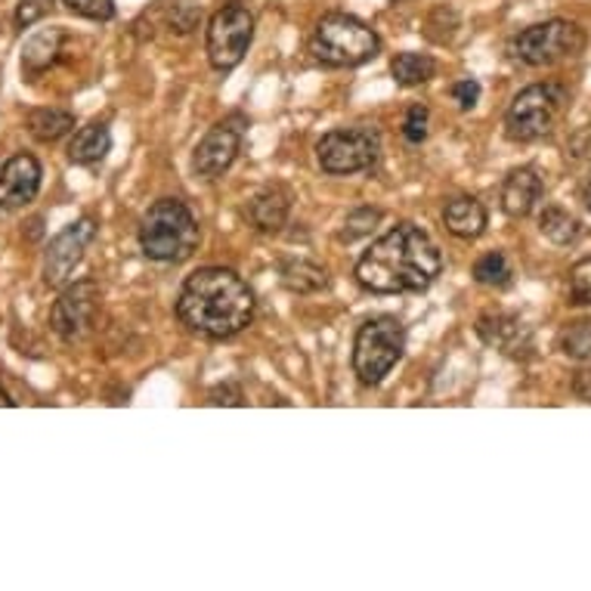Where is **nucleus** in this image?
<instances>
[{"label":"nucleus","mask_w":591,"mask_h":591,"mask_svg":"<svg viewBox=\"0 0 591 591\" xmlns=\"http://www.w3.org/2000/svg\"><path fill=\"white\" fill-rule=\"evenodd\" d=\"M443 258L425 229L400 224L384 232L356 263L360 286L375 294H403L425 291L440 276Z\"/></svg>","instance_id":"f257e3e1"},{"label":"nucleus","mask_w":591,"mask_h":591,"mask_svg":"<svg viewBox=\"0 0 591 591\" xmlns=\"http://www.w3.org/2000/svg\"><path fill=\"white\" fill-rule=\"evenodd\" d=\"M177 313L189 332L224 341L248 329L255 319V291L232 270L205 267L183 282Z\"/></svg>","instance_id":"f03ea898"},{"label":"nucleus","mask_w":591,"mask_h":591,"mask_svg":"<svg viewBox=\"0 0 591 591\" xmlns=\"http://www.w3.org/2000/svg\"><path fill=\"white\" fill-rule=\"evenodd\" d=\"M139 248L158 263H180L196 255L198 224L180 198H162L146 211L139 220Z\"/></svg>","instance_id":"7ed1b4c3"},{"label":"nucleus","mask_w":591,"mask_h":591,"mask_svg":"<svg viewBox=\"0 0 591 591\" xmlns=\"http://www.w3.org/2000/svg\"><path fill=\"white\" fill-rule=\"evenodd\" d=\"M381 41L375 31L356 15L329 13L319 19L317 34H313V53L319 60L338 65V69H353L363 62L375 60Z\"/></svg>","instance_id":"20e7f679"},{"label":"nucleus","mask_w":591,"mask_h":591,"mask_svg":"<svg viewBox=\"0 0 591 591\" xmlns=\"http://www.w3.org/2000/svg\"><path fill=\"white\" fill-rule=\"evenodd\" d=\"M406 350V332L396 317H375L365 322L353 341V372L356 379L375 387L391 375Z\"/></svg>","instance_id":"39448f33"},{"label":"nucleus","mask_w":591,"mask_h":591,"mask_svg":"<svg viewBox=\"0 0 591 591\" xmlns=\"http://www.w3.org/2000/svg\"><path fill=\"white\" fill-rule=\"evenodd\" d=\"M563 108H567V91L561 84H532L517 93L508 108V118H505L508 137L520 143L548 137L563 115Z\"/></svg>","instance_id":"423d86ee"},{"label":"nucleus","mask_w":591,"mask_h":591,"mask_svg":"<svg viewBox=\"0 0 591 591\" xmlns=\"http://www.w3.org/2000/svg\"><path fill=\"white\" fill-rule=\"evenodd\" d=\"M585 46V34L577 22L548 19L542 25L520 31L515 38V56L527 65H554V62L577 56Z\"/></svg>","instance_id":"0eeeda50"},{"label":"nucleus","mask_w":591,"mask_h":591,"mask_svg":"<svg viewBox=\"0 0 591 591\" xmlns=\"http://www.w3.org/2000/svg\"><path fill=\"white\" fill-rule=\"evenodd\" d=\"M381 139L369 127H341L319 139L317 158L325 174H360L379 162Z\"/></svg>","instance_id":"6e6552de"},{"label":"nucleus","mask_w":591,"mask_h":591,"mask_svg":"<svg viewBox=\"0 0 591 591\" xmlns=\"http://www.w3.org/2000/svg\"><path fill=\"white\" fill-rule=\"evenodd\" d=\"M255 38V15L242 3H227L211 15L208 25V60L217 72H229L245 60Z\"/></svg>","instance_id":"1a4fd4ad"},{"label":"nucleus","mask_w":591,"mask_h":591,"mask_svg":"<svg viewBox=\"0 0 591 591\" xmlns=\"http://www.w3.org/2000/svg\"><path fill=\"white\" fill-rule=\"evenodd\" d=\"M100 301H103V291L93 279H81L72 289L62 291V298L53 303V313H50V325L53 332L60 334L62 341H81L93 332V322L100 313Z\"/></svg>","instance_id":"9d476101"},{"label":"nucleus","mask_w":591,"mask_h":591,"mask_svg":"<svg viewBox=\"0 0 591 591\" xmlns=\"http://www.w3.org/2000/svg\"><path fill=\"white\" fill-rule=\"evenodd\" d=\"M96 239V227H93L91 217H81L75 224L62 229L53 242L46 245L44 255V282L46 286H62L77 263L84 260L87 245Z\"/></svg>","instance_id":"9b49d317"},{"label":"nucleus","mask_w":591,"mask_h":591,"mask_svg":"<svg viewBox=\"0 0 591 591\" xmlns=\"http://www.w3.org/2000/svg\"><path fill=\"white\" fill-rule=\"evenodd\" d=\"M239 146H242V131L232 127L229 122L214 124L211 131L205 134V139L198 143L196 155H193V170L198 177H220L239 155Z\"/></svg>","instance_id":"f8f14e48"},{"label":"nucleus","mask_w":591,"mask_h":591,"mask_svg":"<svg viewBox=\"0 0 591 591\" xmlns=\"http://www.w3.org/2000/svg\"><path fill=\"white\" fill-rule=\"evenodd\" d=\"M41 189V165L31 155H13L0 167V211H15L29 205Z\"/></svg>","instance_id":"ddd939ff"},{"label":"nucleus","mask_w":591,"mask_h":591,"mask_svg":"<svg viewBox=\"0 0 591 591\" xmlns=\"http://www.w3.org/2000/svg\"><path fill=\"white\" fill-rule=\"evenodd\" d=\"M542 198V177L532 167L515 170L501 186V208L508 217H527Z\"/></svg>","instance_id":"4468645a"},{"label":"nucleus","mask_w":591,"mask_h":591,"mask_svg":"<svg viewBox=\"0 0 591 591\" xmlns=\"http://www.w3.org/2000/svg\"><path fill=\"white\" fill-rule=\"evenodd\" d=\"M291 211V196L282 189V186H267L260 196H255V201L248 205V220L255 224V229L260 232H279L286 227Z\"/></svg>","instance_id":"2eb2a0df"},{"label":"nucleus","mask_w":591,"mask_h":591,"mask_svg":"<svg viewBox=\"0 0 591 591\" xmlns=\"http://www.w3.org/2000/svg\"><path fill=\"white\" fill-rule=\"evenodd\" d=\"M477 332H480L486 344L505 350V353L520 356V350H530V334L523 329V322L515 317H501V313L484 317L480 319V325H477Z\"/></svg>","instance_id":"dca6fc26"},{"label":"nucleus","mask_w":591,"mask_h":591,"mask_svg":"<svg viewBox=\"0 0 591 591\" xmlns=\"http://www.w3.org/2000/svg\"><path fill=\"white\" fill-rule=\"evenodd\" d=\"M443 224L458 239H477L486 229V208L477 198L458 196L443 208Z\"/></svg>","instance_id":"f3484780"},{"label":"nucleus","mask_w":591,"mask_h":591,"mask_svg":"<svg viewBox=\"0 0 591 591\" xmlns=\"http://www.w3.org/2000/svg\"><path fill=\"white\" fill-rule=\"evenodd\" d=\"M112 149V134L106 124H87L75 134V139L69 143V158L75 165H96L106 158V152Z\"/></svg>","instance_id":"a211bd4d"},{"label":"nucleus","mask_w":591,"mask_h":591,"mask_svg":"<svg viewBox=\"0 0 591 591\" xmlns=\"http://www.w3.org/2000/svg\"><path fill=\"white\" fill-rule=\"evenodd\" d=\"M62 44V31L60 29H41L38 34H31L25 46H22V69L29 75H38L44 72L50 62L56 60Z\"/></svg>","instance_id":"6ab92c4d"},{"label":"nucleus","mask_w":591,"mask_h":591,"mask_svg":"<svg viewBox=\"0 0 591 591\" xmlns=\"http://www.w3.org/2000/svg\"><path fill=\"white\" fill-rule=\"evenodd\" d=\"M75 127V115L65 108H34L29 115V134L41 143H56Z\"/></svg>","instance_id":"aec40b11"},{"label":"nucleus","mask_w":591,"mask_h":591,"mask_svg":"<svg viewBox=\"0 0 591 591\" xmlns=\"http://www.w3.org/2000/svg\"><path fill=\"white\" fill-rule=\"evenodd\" d=\"M282 282L298 294H313V291H322L329 286V273L313 260L298 258L282 263Z\"/></svg>","instance_id":"412c9836"},{"label":"nucleus","mask_w":591,"mask_h":591,"mask_svg":"<svg viewBox=\"0 0 591 591\" xmlns=\"http://www.w3.org/2000/svg\"><path fill=\"white\" fill-rule=\"evenodd\" d=\"M437 72V62L431 60L427 53H400L394 62H391V75L400 87H418V84H427Z\"/></svg>","instance_id":"4be33fe9"},{"label":"nucleus","mask_w":591,"mask_h":591,"mask_svg":"<svg viewBox=\"0 0 591 591\" xmlns=\"http://www.w3.org/2000/svg\"><path fill=\"white\" fill-rule=\"evenodd\" d=\"M539 229H542V236L551 239L554 245H573L579 239V220L573 214H567L563 208H546V211L539 214Z\"/></svg>","instance_id":"5701e85b"},{"label":"nucleus","mask_w":591,"mask_h":591,"mask_svg":"<svg viewBox=\"0 0 591 591\" xmlns=\"http://www.w3.org/2000/svg\"><path fill=\"white\" fill-rule=\"evenodd\" d=\"M474 279L480 282V286H508V279H511V267H508V258L501 255V251H489L484 258L474 263Z\"/></svg>","instance_id":"b1692460"},{"label":"nucleus","mask_w":591,"mask_h":591,"mask_svg":"<svg viewBox=\"0 0 591 591\" xmlns=\"http://www.w3.org/2000/svg\"><path fill=\"white\" fill-rule=\"evenodd\" d=\"M563 353L579 363H591V322H579L573 329H567L561 338Z\"/></svg>","instance_id":"393cba45"},{"label":"nucleus","mask_w":591,"mask_h":591,"mask_svg":"<svg viewBox=\"0 0 591 591\" xmlns=\"http://www.w3.org/2000/svg\"><path fill=\"white\" fill-rule=\"evenodd\" d=\"M381 211L379 208H356L353 214H348L344 220V232H341V242H353V239H363L372 229L379 227Z\"/></svg>","instance_id":"a878e982"},{"label":"nucleus","mask_w":591,"mask_h":591,"mask_svg":"<svg viewBox=\"0 0 591 591\" xmlns=\"http://www.w3.org/2000/svg\"><path fill=\"white\" fill-rule=\"evenodd\" d=\"M570 298L573 303H585L591 307V258L579 260L570 270Z\"/></svg>","instance_id":"bb28decb"},{"label":"nucleus","mask_w":591,"mask_h":591,"mask_svg":"<svg viewBox=\"0 0 591 591\" xmlns=\"http://www.w3.org/2000/svg\"><path fill=\"white\" fill-rule=\"evenodd\" d=\"M198 19H201V7H196L193 0H177L174 10H170V25L180 31V34H189L196 29Z\"/></svg>","instance_id":"cd10ccee"},{"label":"nucleus","mask_w":591,"mask_h":591,"mask_svg":"<svg viewBox=\"0 0 591 591\" xmlns=\"http://www.w3.org/2000/svg\"><path fill=\"white\" fill-rule=\"evenodd\" d=\"M69 10L84 19H96V22H106L115 13V3L112 0H65Z\"/></svg>","instance_id":"c85d7f7f"},{"label":"nucleus","mask_w":591,"mask_h":591,"mask_svg":"<svg viewBox=\"0 0 591 591\" xmlns=\"http://www.w3.org/2000/svg\"><path fill=\"white\" fill-rule=\"evenodd\" d=\"M50 7H53V0H19L15 22H19L22 29H29L38 19H44V15L50 13Z\"/></svg>","instance_id":"c756f323"},{"label":"nucleus","mask_w":591,"mask_h":591,"mask_svg":"<svg viewBox=\"0 0 591 591\" xmlns=\"http://www.w3.org/2000/svg\"><path fill=\"white\" fill-rule=\"evenodd\" d=\"M403 137L409 143H422L427 137V108L425 106H412L409 115H406V124H403Z\"/></svg>","instance_id":"7c9ffc66"},{"label":"nucleus","mask_w":591,"mask_h":591,"mask_svg":"<svg viewBox=\"0 0 591 591\" xmlns=\"http://www.w3.org/2000/svg\"><path fill=\"white\" fill-rule=\"evenodd\" d=\"M453 96L462 108H474L477 106V100H480V84L470 81V77H465V81H458L453 87Z\"/></svg>","instance_id":"2f4dec72"},{"label":"nucleus","mask_w":591,"mask_h":591,"mask_svg":"<svg viewBox=\"0 0 591 591\" xmlns=\"http://www.w3.org/2000/svg\"><path fill=\"white\" fill-rule=\"evenodd\" d=\"M211 403H217V406H220V403H227V406H239L242 400H239V391H236V387H220V391H214L211 394Z\"/></svg>","instance_id":"473e14b6"},{"label":"nucleus","mask_w":591,"mask_h":591,"mask_svg":"<svg viewBox=\"0 0 591 591\" xmlns=\"http://www.w3.org/2000/svg\"><path fill=\"white\" fill-rule=\"evenodd\" d=\"M577 394L582 396V400H589V403H591V372H579Z\"/></svg>","instance_id":"72a5a7b5"},{"label":"nucleus","mask_w":591,"mask_h":591,"mask_svg":"<svg viewBox=\"0 0 591 591\" xmlns=\"http://www.w3.org/2000/svg\"><path fill=\"white\" fill-rule=\"evenodd\" d=\"M0 406H3V409H10V406H13V400L3 394V391H0Z\"/></svg>","instance_id":"f704fd0d"},{"label":"nucleus","mask_w":591,"mask_h":591,"mask_svg":"<svg viewBox=\"0 0 591 591\" xmlns=\"http://www.w3.org/2000/svg\"><path fill=\"white\" fill-rule=\"evenodd\" d=\"M585 201H589V211H591V186H589V196H585Z\"/></svg>","instance_id":"c9c22d12"}]
</instances>
